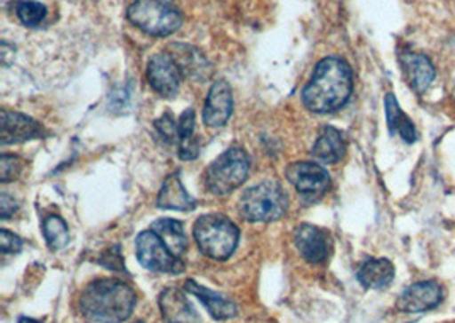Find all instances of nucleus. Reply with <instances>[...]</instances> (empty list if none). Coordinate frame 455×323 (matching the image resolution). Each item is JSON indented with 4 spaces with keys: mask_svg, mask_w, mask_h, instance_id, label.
Returning a JSON list of instances; mask_svg holds the SVG:
<instances>
[{
    "mask_svg": "<svg viewBox=\"0 0 455 323\" xmlns=\"http://www.w3.org/2000/svg\"><path fill=\"white\" fill-rule=\"evenodd\" d=\"M353 91L352 68L336 57L319 61L311 81L302 91L304 106L317 114H326L343 107Z\"/></svg>",
    "mask_w": 455,
    "mask_h": 323,
    "instance_id": "1",
    "label": "nucleus"
},
{
    "mask_svg": "<svg viewBox=\"0 0 455 323\" xmlns=\"http://www.w3.org/2000/svg\"><path fill=\"white\" fill-rule=\"evenodd\" d=\"M147 79L150 87L163 98H174L178 94L183 74L171 53H157L147 65Z\"/></svg>",
    "mask_w": 455,
    "mask_h": 323,
    "instance_id": "9",
    "label": "nucleus"
},
{
    "mask_svg": "<svg viewBox=\"0 0 455 323\" xmlns=\"http://www.w3.org/2000/svg\"><path fill=\"white\" fill-rule=\"evenodd\" d=\"M126 18L145 35L157 38L171 36L183 24L181 12L164 0H133Z\"/></svg>",
    "mask_w": 455,
    "mask_h": 323,
    "instance_id": "5",
    "label": "nucleus"
},
{
    "mask_svg": "<svg viewBox=\"0 0 455 323\" xmlns=\"http://www.w3.org/2000/svg\"><path fill=\"white\" fill-rule=\"evenodd\" d=\"M22 250V240L11 233L7 228H2L0 232V252L2 256H9V254H20Z\"/></svg>",
    "mask_w": 455,
    "mask_h": 323,
    "instance_id": "28",
    "label": "nucleus"
},
{
    "mask_svg": "<svg viewBox=\"0 0 455 323\" xmlns=\"http://www.w3.org/2000/svg\"><path fill=\"white\" fill-rule=\"evenodd\" d=\"M452 101H454V106H455V91H454V92H452Z\"/></svg>",
    "mask_w": 455,
    "mask_h": 323,
    "instance_id": "32",
    "label": "nucleus"
},
{
    "mask_svg": "<svg viewBox=\"0 0 455 323\" xmlns=\"http://www.w3.org/2000/svg\"><path fill=\"white\" fill-rule=\"evenodd\" d=\"M386 114H387V124L394 135H399L406 143L416 142V128L411 120L403 113L399 104L395 101L394 94H387L386 98Z\"/></svg>",
    "mask_w": 455,
    "mask_h": 323,
    "instance_id": "22",
    "label": "nucleus"
},
{
    "mask_svg": "<svg viewBox=\"0 0 455 323\" xmlns=\"http://www.w3.org/2000/svg\"><path fill=\"white\" fill-rule=\"evenodd\" d=\"M156 130L166 143H178V122L171 113H166L161 120L156 122Z\"/></svg>",
    "mask_w": 455,
    "mask_h": 323,
    "instance_id": "27",
    "label": "nucleus"
},
{
    "mask_svg": "<svg viewBox=\"0 0 455 323\" xmlns=\"http://www.w3.org/2000/svg\"><path fill=\"white\" fill-rule=\"evenodd\" d=\"M18 209V202L14 198H11L7 193H2L0 196V215L4 220H7L11 215H14V211Z\"/></svg>",
    "mask_w": 455,
    "mask_h": 323,
    "instance_id": "30",
    "label": "nucleus"
},
{
    "mask_svg": "<svg viewBox=\"0 0 455 323\" xmlns=\"http://www.w3.org/2000/svg\"><path fill=\"white\" fill-rule=\"evenodd\" d=\"M185 289L189 295H193L195 298H198L202 303L207 306L208 313L215 319V320H230L237 315V306L228 300L226 296L204 288L193 280H188L185 283Z\"/></svg>",
    "mask_w": 455,
    "mask_h": 323,
    "instance_id": "17",
    "label": "nucleus"
},
{
    "mask_svg": "<svg viewBox=\"0 0 455 323\" xmlns=\"http://www.w3.org/2000/svg\"><path fill=\"white\" fill-rule=\"evenodd\" d=\"M232 87L228 81H217L208 91L207 101L204 107V122L210 128L226 126L232 116Z\"/></svg>",
    "mask_w": 455,
    "mask_h": 323,
    "instance_id": "12",
    "label": "nucleus"
},
{
    "mask_svg": "<svg viewBox=\"0 0 455 323\" xmlns=\"http://www.w3.org/2000/svg\"><path fill=\"white\" fill-rule=\"evenodd\" d=\"M293 242L302 259L307 263L324 264L330 259L331 239L324 230L314 225H300L295 230Z\"/></svg>",
    "mask_w": 455,
    "mask_h": 323,
    "instance_id": "10",
    "label": "nucleus"
},
{
    "mask_svg": "<svg viewBox=\"0 0 455 323\" xmlns=\"http://www.w3.org/2000/svg\"><path fill=\"white\" fill-rule=\"evenodd\" d=\"M289 209V196L276 182H261L249 187L239 202V213L251 223L282 220Z\"/></svg>",
    "mask_w": 455,
    "mask_h": 323,
    "instance_id": "4",
    "label": "nucleus"
},
{
    "mask_svg": "<svg viewBox=\"0 0 455 323\" xmlns=\"http://www.w3.org/2000/svg\"><path fill=\"white\" fill-rule=\"evenodd\" d=\"M18 323H42L38 322V320H35V319H28V317H21L20 319V322Z\"/></svg>",
    "mask_w": 455,
    "mask_h": 323,
    "instance_id": "31",
    "label": "nucleus"
},
{
    "mask_svg": "<svg viewBox=\"0 0 455 323\" xmlns=\"http://www.w3.org/2000/svg\"><path fill=\"white\" fill-rule=\"evenodd\" d=\"M347 152V142L341 135L332 126L323 128L317 142L314 143L312 148V157L321 163H338L345 157Z\"/></svg>",
    "mask_w": 455,
    "mask_h": 323,
    "instance_id": "18",
    "label": "nucleus"
},
{
    "mask_svg": "<svg viewBox=\"0 0 455 323\" xmlns=\"http://www.w3.org/2000/svg\"><path fill=\"white\" fill-rule=\"evenodd\" d=\"M43 235H44V240L48 243V247L55 252L65 248L70 240L68 226H67V223L63 222L62 217H59V215H48L43 220Z\"/></svg>",
    "mask_w": 455,
    "mask_h": 323,
    "instance_id": "24",
    "label": "nucleus"
},
{
    "mask_svg": "<svg viewBox=\"0 0 455 323\" xmlns=\"http://www.w3.org/2000/svg\"><path fill=\"white\" fill-rule=\"evenodd\" d=\"M356 280L365 289H384L393 283V263L387 259H369L360 265Z\"/></svg>",
    "mask_w": 455,
    "mask_h": 323,
    "instance_id": "20",
    "label": "nucleus"
},
{
    "mask_svg": "<svg viewBox=\"0 0 455 323\" xmlns=\"http://www.w3.org/2000/svg\"><path fill=\"white\" fill-rule=\"evenodd\" d=\"M171 48L174 50V53H171V51L169 53L178 63L183 77L196 79V81L208 79V75L212 74V67L200 50H196L189 44H176V43Z\"/></svg>",
    "mask_w": 455,
    "mask_h": 323,
    "instance_id": "16",
    "label": "nucleus"
},
{
    "mask_svg": "<svg viewBox=\"0 0 455 323\" xmlns=\"http://www.w3.org/2000/svg\"><path fill=\"white\" fill-rule=\"evenodd\" d=\"M100 264H103L104 267H109L116 272H124V259L120 254V245L109 247L103 254V257L100 259Z\"/></svg>",
    "mask_w": 455,
    "mask_h": 323,
    "instance_id": "29",
    "label": "nucleus"
},
{
    "mask_svg": "<svg viewBox=\"0 0 455 323\" xmlns=\"http://www.w3.org/2000/svg\"><path fill=\"white\" fill-rule=\"evenodd\" d=\"M79 303L92 322L124 323L135 310L137 293L124 281L98 280L84 289Z\"/></svg>",
    "mask_w": 455,
    "mask_h": 323,
    "instance_id": "2",
    "label": "nucleus"
},
{
    "mask_svg": "<svg viewBox=\"0 0 455 323\" xmlns=\"http://www.w3.org/2000/svg\"><path fill=\"white\" fill-rule=\"evenodd\" d=\"M287 179L306 201H317L331 185L328 170L317 162L291 163L287 169Z\"/></svg>",
    "mask_w": 455,
    "mask_h": 323,
    "instance_id": "8",
    "label": "nucleus"
},
{
    "mask_svg": "<svg viewBox=\"0 0 455 323\" xmlns=\"http://www.w3.org/2000/svg\"><path fill=\"white\" fill-rule=\"evenodd\" d=\"M22 169H24V162L20 157L4 154L0 157V181H2V184H5V182L18 179Z\"/></svg>",
    "mask_w": 455,
    "mask_h": 323,
    "instance_id": "26",
    "label": "nucleus"
},
{
    "mask_svg": "<svg viewBox=\"0 0 455 323\" xmlns=\"http://www.w3.org/2000/svg\"><path fill=\"white\" fill-rule=\"evenodd\" d=\"M251 161L241 146H230L205 172V185L215 196H226L241 187L249 176Z\"/></svg>",
    "mask_w": 455,
    "mask_h": 323,
    "instance_id": "6",
    "label": "nucleus"
},
{
    "mask_svg": "<svg viewBox=\"0 0 455 323\" xmlns=\"http://www.w3.org/2000/svg\"><path fill=\"white\" fill-rule=\"evenodd\" d=\"M137 323H144V322H137Z\"/></svg>",
    "mask_w": 455,
    "mask_h": 323,
    "instance_id": "33",
    "label": "nucleus"
},
{
    "mask_svg": "<svg viewBox=\"0 0 455 323\" xmlns=\"http://www.w3.org/2000/svg\"><path fill=\"white\" fill-rule=\"evenodd\" d=\"M157 206L163 208V209L191 211V209H195L196 202L188 194L180 176L171 174L161 187V193H159V198H157Z\"/></svg>",
    "mask_w": 455,
    "mask_h": 323,
    "instance_id": "19",
    "label": "nucleus"
},
{
    "mask_svg": "<svg viewBox=\"0 0 455 323\" xmlns=\"http://www.w3.org/2000/svg\"><path fill=\"white\" fill-rule=\"evenodd\" d=\"M137 259L147 271L163 272V274H181L185 271V263L178 257L167 243L161 239L156 230H145L137 240Z\"/></svg>",
    "mask_w": 455,
    "mask_h": 323,
    "instance_id": "7",
    "label": "nucleus"
},
{
    "mask_svg": "<svg viewBox=\"0 0 455 323\" xmlns=\"http://www.w3.org/2000/svg\"><path fill=\"white\" fill-rule=\"evenodd\" d=\"M193 235L202 254L213 261H228L239 243V228L224 215L200 217Z\"/></svg>",
    "mask_w": 455,
    "mask_h": 323,
    "instance_id": "3",
    "label": "nucleus"
},
{
    "mask_svg": "<svg viewBox=\"0 0 455 323\" xmlns=\"http://www.w3.org/2000/svg\"><path fill=\"white\" fill-rule=\"evenodd\" d=\"M178 150L183 161H195L200 154V145L195 138V111L191 107L178 120Z\"/></svg>",
    "mask_w": 455,
    "mask_h": 323,
    "instance_id": "21",
    "label": "nucleus"
},
{
    "mask_svg": "<svg viewBox=\"0 0 455 323\" xmlns=\"http://www.w3.org/2000/svg\"><path fill=\"white\" fill-rule=\"evenodd\" d=\"M14 11L26 28H38L46 18V7L35 0H18Z\"/></svg>",
    "mask_w": 455,
    "mask_h": 323,
    "instance_id": "25",
    "label": "nucleus"
},
{
    "mask_svg": "<svg viewBox=\"0 0 455 323\" xmlns=\"http://www.w3.org/2000/svg\"><path fill=\"white\" fill-rule=\"evenodd\" d=\"M44 130L42 124L20 113H11L2 109V122H0V142L5 145L12 143L28 142L43 137Z\"/></svg>",
    "mask_w": 455,
    "mask_h": 323,
    "instance_id": "13",
    "label": "nucleus"
},
{
    "mask_svg": "<svg viewBox=\"0 0 455 323\" xmlns=\"http://www.w3.org/2000/svg\"><path fill=\"white\" fill-rule=\"evenodd\" d=\"M404 77L418 96H423L435 79V67L430 59L421 53L406 51L399 57Z\"/></svg>",
    "mask_w": 455,
    "mask_h": 323,
    "instance_id": "14",
    "label": "nucleus"
},
{
    "mask_svg": "<svg viewBox=\"0 0 455 323\" xmlns=\"http://www.w3.org/2000/svg\"><path fill=\"white\" fill-rule=\"evenodd\" d=\"M152 230H156L161 239L167 243V247L178 256L181 257L188 248L187 235H185V230H183V225L176 220H159V222L152 225Z\"/></svg>",
    "mask_w": 455,
    "mask_h": 323,
    "instance_id": "23",
    "label": "nucleus"
},
{
    "mask_svg": "<svg viewBox=\"0 0 455 323\" xmlns=\"http://www.w3.org/2000/svg\"><path fill=\"white\" fill-rule=\"evenodd\" d=\"M442 288L435 281H421L406 288L397 298V310L403 313H425L442 302Z\"/></svg>",
    "mask_w": 455,
    "mask_h": 323,
    "instance_id": "11",
    "label": "nucleus"
},
{
    "mask_svg": "<svg viewBox=\"0 0 455 323\" xmlns=\"http://www.w3.org/2000/svg\"><path fill=\"white\" fill-rule=\"evenodd\" d=\"M159 306L166 323H200L196 310L188 302L181 289H166L159 298Z\"/></svg>",
    "mask_w": 455,
    "mask_h": 323,
    "instance_id": "15",
    "label": "nucleus"
}]
</instances>
